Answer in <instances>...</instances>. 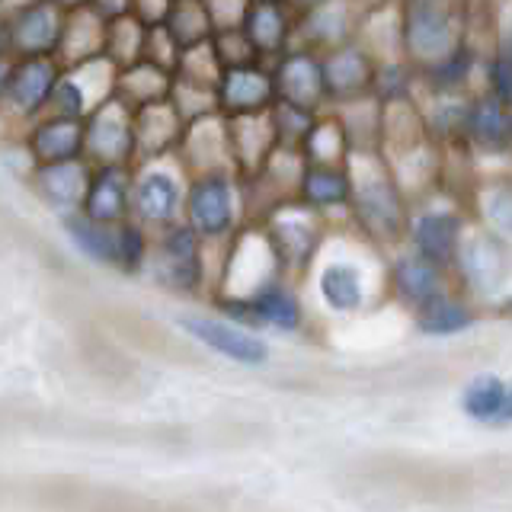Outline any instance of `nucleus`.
I'll return each mask as SVG.
<instances>
[{
	"label": "nucleus",
	"mask_w": 512,
	"mask_h": 512,
	"mask_svg": "<svg viewBox=\"0 0 512 512\" xmlns=\"http://www.w3.org/2000/svg\"><path fill=\"white\" fill-rule=\"evenodd\" d=\"M349 170V221L356 231L378 247H391L407 237L410 208L407 192L397 183L394 170L381 151H352L346 160Z\"/></svg>",
	"instance_id": "obj_1"
},
{
	"label": "nucleus",
	"mask_w": 512,
	"mask_h": 512,
	"mask_svg": "<svg viewBox=\"0 0 512 512\" xmlns=\"http://www.w3.org/2000/svg\"><path fill=\"white\" fill-rule=\"evenodd\" d=\"M208 253L212 247L186 221L164 224L151 237V260L144 279H151L167 295L205 301L215 288V266Z\"/></svg>",
	"instance_id": "obj_2"
},
{
	"label": "nucleus",
	"mask_w": 512,
	"mask_h": 512,
	"mask_svg": "<svg viewBox=\"0 0 512 512\" xmlns=\"http://www.w3.org/2000/svg\"><path fill=\"white\" fill-rule=\"evenodd\" d=\"M208 247H224L247 224L244 176L237 170L189 173L183 218Z\"/></svg>",
	"instance_id": "obj_3"
},
{
	"label": "nucleus",
	"mask_w": 512,
	"mask_h": 512,
	"mask_svg": "<svg viewBox=\"0 0 512 512\" xmlns=\"http://www.w3.org/2000/svg\"><path fill=\"white\" fill-rule=\"evenodd\" d=\"M400 55L413 68L452 55L468 36V0H400Z\"/></svg>",
	"instance_id": "obj_4"
},
{
	"label": "nucleus",
	"mask_w": 512,
	"mask_h": 512,
	"mask_svg": "<svg viewBox=\"0 0 512 512\" xmlns=\"http://www.w3.org/2000/svg\"><path fill=\"white\" fill-rule=\"evenodd\" d=\"M256 224L263 228L282 276L292 282L308 276V269L320 256V247H324L327 218L311 212V208H304L298 199H292V202L276 205Z\"/></svg>",
	"instance_id": "obj_5"
},
{
	"label": "nucleus",
	"mask_w": 512,
	"mask_h": 512,
	"mask_svg": "<svg viewBox=\"0 0 512 512\" xmlns=\"http://www.w3.org/2000/svg\"><path fill=\"white\" fill-rule=\"evenodd\" d=\"M61 77V61L55 55L10 58V74L0 93V125L10 135H20L52 106V93Z\"/></svg>",
	"instance_id": "obj_6"
},
{
	"label": "nucleus",
	"mask_w": 512,
	"mask_h": 512,
	"mask_svg": "<svg viewBox=\"0 0 512 512\" xmlns=\"http://www.w3.org/2000/svg\"><path fill=\"white\" fill-rule=\"evenodd\" d=\"M189 173L176 157L135 160L132 164V218L144 228H164L183 218Z\"/></svg>",
	"instance_id": "obj_7"
},
{
	"label": "nucleus",
	"mask_w": 512,
	"mask_h": 512,
	"mask_svg": "<svg viewBox=\"0 0 512 512\" xmlns=\"http://www.w3.org/2000/svg\"><path fill=\"white\" fill-rule=\"evenodd\" d=\"M180 330L196 340L202 349H208L212 356L240 365V368H263L272 359V349L263 340L260 330L237 327L231 320H224L221 314H205V311H186L176 317Z\"/></svg>",
	"instance_id": "obj_8"
},
{
	"label": "nucleus",
	"mask_w": 512,
	"mask_h": 512,
	"mask_svg": "<svg viewBox=\"0 0 512 512\" xmlns=\"http://www.w3.org/2000/svg\"><path fill=\"white\" fill-rule=\"evenodd\" d=\"M64 10L48 0H10V7L0 13L4 20V42L10 58H36L55 55L64 29Z\"/></svg>",
	"instance_id": "obj_9"
},
{
	"label": "nucleus",
	"mask_w": 512,
	"mask_h": 512,
	"mask_svg": "<svg viewBox=\"0 0 512 512\" xmlns=\"http://www.w3.org/2000/svg\"><path fill=\"white\" fill-rule=\"evenodd\" d=\"M84 157L90 164H135V109L106 96L84 116Z\"/></svg>",
	"instance_id": "obj_10"
},
{
	"label": "nucleus",
	"mask_w": 512,
	"mask_h": 512,
	"mask_svg": "<svg viewBox=\"0 0 512 512\" xmlns=\"http://www.w3.org/2000/svg\"><path fill=\"white\" fill-rule=\"evenodd\" d=\"M269 68H272L276 100L311 112H324L330 106L324 87V64H320V52H314V48L298 42L288 45L279 58L269 61Z\"/></svg>",
	"instance_id": "obj_11"
},
{
	"label": "nucleus",
	"mask_w": 512,
	"mask_h": 512,
	"mask_svg": "<svg viewBox=\"0 0 512 512\" xmlns=\"http://www.w3.org/2000/svg\"><path fill=\"white\" fill-rule=\"evenodd\" d=\"M452 266L458 269L461 282L484 298L503 292L512 279V256L503 244V237H496L490 231L461 234Z\"/></svg>",
	"instance_id": "obj_12"
},
{
	"label": "nucleus",
	"mask_w": 512,
	"mask_h": 512,
	"mask_svg": "<svg viewBox=\"0 0 512 512\" xmlns=\"http://www.w3.org/2000/svg\"><path fill=\"white\" fill-rule=\"evenodd\" d=\"M276 103V87H272L269 61H247L234 68H221L215 84V106L221 116H253L266 112Z\"/></svg>",
	"instance_id": "obj_13"
},
{
	"label": "nucleus",
	"mask_w": 512,
	"mask_h": 512,
	"mask_svg": "<svg viewBox=\"0 0 512 512\" xmlns=\"http://www.w3.org/2000/svg\"><path fill=\"white\" fill-rule=\"evenodd\" d=\"M320 64H324V87H327L330 106L359 100V96L372 93L378 58L368 52L359 39L336 45L330 52H320Z\"/></svg>",
	"instance_id": "obj_14"
},
{
	"label": "nucleus",
	"mask_w": 512,
	"mask_h": 512,
	"mask_svg": "<svg viewBox=\"0 0 512 512\" xmlns=\"http://www.w3.org/2000/svg\"><path fill=\"white\" fill-rule=\"evenodd\" d=\"M359 23L362 10L356 7V0H320L298 13L295 42L314 48V52H330V48L356 39Z\"/></svg>",
	"instance_id": "obj_15"
},
{
	"label": "nucleus",
	"mask_w": 512,
	"mask_h": 512,
	"mask_svg": "<svg viewBox=\"0 0 512 512\" xmlns=\"http://www.w3.org/2000/svg\"><path fill=\"white\" fill-rule=\"evenodd\" d=\"M183 164L186 173H205V170H234L231 160V141H228V119L221 112H208L186 122L180 148L173 154Z\"/></svg>",
	"instance_id": "obj_16"
},
{
	"label": "nucleus",
	"mask_w": 512,
	"mask_h": 512,
	"mask_svg": "<svg viewBox=\"0 0 512 512\" xmlns=\"http://www.w3.org/2000/svg\"><path fill=\"white\" fill-rule=\"evenodd\" d=\"M80 212L103 224L132 218V164H90Z\"/></svg>",
	"instance_id": "obj_17"
},
{
	"label": "nucleus",
	"mask_w": 512,
	"mask_h": 512,
	"mask_svg": "<svg viewBox=\"0 0 512 512\" xmlns=\"http://www.w3.org/2000/svg\"><path fill=\"white\" fill-rule=\"evenodd\" d=\"M32 164H58V160L84 157V119L61 116V112H42L20 132Z\"/></svg>",
	"instance_id": "obj_18"
},
{
	"label": "nucleus",
	"mask_w": 512,
	"mask_h": 512,
	"mask_svg": "<svg viewBox=\"0 0 512 512\" xmlns=\"http://www.w3.org/2000/svg\"><path fill=\"white\" fill-rule=\"evenodd\" d=\"M87 173H90V160L77 157V160H58V164H36L29 170L26 183L48 212L55 215H68L80 208L84 199V186H87Z\"/></svg>",
	"instance_id": "obj_19"
},
{
	"label": "nucleus",
	"mask_w": 512,
	"mask_h": 512,
	"mask_svg": "<svg viewBox=\"0 0 512 512\" xmlns=\"http://www.w3.org/2000/svg\"><path fill=\"white\" fill-rule=\"evenodd\" d=\"M295 20L298 13L285 0H250L240 29H244V36L250 39L260 61H272L288 45H295Z\"/></svg>",
	"instance_id": "obj_20"
},
{
	"label": "nucleus",
	"mask_w": 512,
	"mask_h": 512,
	"mask_svg": "<svg viewBox=\"0 0 512 512\" xmlns=\"http://www.w3.org/2000/svg\"><path fill=\"white\" fill-rule=\"evenodd\" d=\"M461 234L464 221L458 212H448V208H429V212L413 215L407 224V240L413 253H420L423 260L436 263L439 269H448L455 263Z\"/></svg>",
	"instance_id": "obj_21"
},
{
	"label": "nucleus",
	"mask_w": 512,
	"mask_h": 512,
	"mask_svg": "<svg viewBox=\"0 0 512 512\" xmlns=\"http://www.w3.org/2000/svg\"><path fill=\"white\" fill-rule=\"evenodd\" d=\"M461 141L480 151L506 154L512 148V106L500 96H477L461 109Z\"/></svg>",
	"instance_id": "obj_22"
},
{
	"label": "nucleus",
	"mask_w": 512,
	"mask_h": 512,
	"mask_svg": "<svg viewBox=\"0 0 512 512\" xmlns=\"http://www.w3.org/2000/svg\"><path fill=\"white\" fill-rule=\"evenodd\" d=\"M186 119L176 112L167 100L135 109V160H154V157H173L180 148Z\"/></svg>",
	"instance_id": "obj_23"
},
{
	"label": "nucleus",
	"mask_w": 512,
	"mask_h": 512,
	"mask_svg": "<svg viewBox=\"0 0 512 512\" xmlns=\"http://www.w3.org/2000/svg\"><path fill=\"white\" fill-rule=\"evenodd\" d=\"M250 308L256 314L260 330H276V333H301L304 330V301L295 292L292 279L276 276L253 288L247 295Z\"/></svg>",
	"instance_id": "obj_24"
},
{
	"label": "nucleus",
	"mask_w": 512,
	"mask_h": 512,
	"mask_svg": "<svg viewBox=\"0 0 512 512\" xmlns=\"http://www.w3.org/2000/svg\"><path fill=\"white\" fill-rule=\"evenodd\" d=\"M228 119V116H224ZM228 141H231V160H234V170L240 176H250L256 173L266 157L276 148V132H272V119H269V109L266 112H253V116H234L228 119Z\"/></svg>",
	"instance_id": "obj_25"
},
{
	"label": "nucleus",
	"mask_w": 512,
	"mask_h": 512,
	"mask_svg": "<svg viewBox=\"0 0 512 512\" xmlns=\"http://www.w3.org/2000/svg\"><path fill=\"white\" fill-rule=\"evenodd\" d=\"M295 199L324 218L330 212H346V205H349L346 164H304Z\"/></svg>",
	"instance_id": "obj_26"
},
{
	"label": "nucleus",
	"mask_w": 512,
	"mask_h": 512,
	"mask_svg": "<svg viewBox=\"0 0 512 512\" xmlns=\"http://www.w3.org/2000/svg\"><path fill=\"white\" fill-rule=\"evenodd\" d=\"M317 298L327 311L349 317L365 308V276L356 263L330 260L317 269Z\"/></svg>",
	"instance_id": "obj_27"
},
{
	"label": "nucleus",
	"mask_w": 512,
	"mask_h": 512,
	"mask_svg": "<svg viewBox=\"0 0 512 512\" xmlns=\"http://www.w3.org/2000/svg\"><path fill=\"white\" fill-rule=\"evenodd\" d=\"M103 39H106V20L93 7H80L64 16L55 58L61 61V68H74V64L103 58Z\"/></svg>",
	"instance_id": "obj_28"
},
{
	"label": "nucleus",
	"mask_w": 512,
	"mask_h": 512,
	"mask_svg": "<svg viewBox=\"0 0 512 512\" xmlns=\"http://www.w3.org/2000/svg\"><path fill=\"white\" fill-rule=\"evenodd\" d=\"M388 282H391V292L400 304H407V308H420L429 298L442 295V269L436 263L423 260L420 253H404L397 256L391 263V272H388Z\"/></svg>",
	"instance_id": "obj_29"
},
{
	"label": "nucleus",
	"mask_w": 512,
	"mask_h": 512,
	"mask_svg": "<svg viewBox=\"0 0 512 512\" xmlns=\"http://www.w3.org/2000/svg\"><path fill=\"white\" fill-rule=\"evenodd\" d=\"M61 231L68 237V244L84 256L87 263L103 266V269H116V224H103L93 221L90 215L77 212L58 215Z\"/></svg>",
	"instance_id": "obj_30"
},
{
	"label": "nucleus",
	"mask_w": 512,
	"mask_h": 512,
	"mask_svg": "<svg viewBox=\"0 0 512 512\" xmlns=\"http://www.w3.org/2000/svg\"><path fill=\"white\" fill-rule=\"evenodd\" d=\"M170 87H173V71H167V68H160V64L141 58L135 64H128V68L116 71L112 96H119V100L128 109H141V106L167 100Z\"/></svg>",
	"instance_id": "obj_31"
},
{
	"label": "nucleus",
	"mask_w": 512,
	"mask_h": 512,
	"mask_svg": "<svg viewBox=\"0 0 512 512\" xmlns=\"http://www.w3.org/2000/svg\"><path fill=\"white\" fill-rule=\"evenodd\" d=\"M301 157L308 164H346L349 160V138L343 132L340 119H336L333 109L317 112V119L311 125V132L301 141Z\"/></svg>",
	"instance_id": "obj_32"
},
{
	"label": "nucleus",
	"mask_w": 512,
	"mask_h": 512,
	"mask_svg": "<svg viewBox=\"0 0 512 512\" xmlns=\"http://www.w3.org/2000/svg\"><path fill=\"white\" fill-rule=\"evenodd\" d=\"M474 320L477 317L468 304L452 298V295H445V292L416 308V330L426 333V336H452V333L468 330Z\"/></svg>",
	"instance_id": "obj_33"
},
{
	"label": "nucleus",
	"mask_w": 512,
	"mask_h": 512,
	"mask_svg": "<svg viewBox=\"0 0 512 512\" xmlns=\"http://www.w3.org/2000/svg\"><path fill=\"white\" fill-rule=\"evenodd\" d=\"M144 36H148V26H144L138 16L122 13L106 20V39H103V58L116 68H128L144 58Z\"/></svg>",
	"instance_id": "obj_34"
},
{
	"label": "nucleus",
	"mask_w": 512,
	"mask_h": 512,
	"mask_svg": "<svg viewBox=\"0 0 512 512\" xmlns=\"http://www.w3.org/2000/svg\"><path fill=\"white\" fill-rule=\"evenodd\" d=\"M151 237L154 231L144 228L141 221L125 218L116 224V269L125 279H141L148 272V260H151Z\"/></svg>",
	"instance_id": "obj_35"
},
{
	"label": "nucleus",
	"mask_w": 512,
	"mask_h": 512,
	"mask_svg": "<svg viewBox=\"0 0 512 512\" xmlns=\"http://www.w3.org/2000/svg\"><path fill=\"white\" fill-rule=\"evenodd\" d=\"M164 29L180 42V48H189V45L212 39L215 23L205 10V0H173L167 20H164Z\"/></svg>",
	"instance_id": "obj_36"
},
{
	"label": "nucleus",
	"mask_w": 512,
	"mask_h": 512,
	"mask_svg": "<svg viewBox=\"0 0 512 512\" xmlns=\"http://www.w3.org/2000/svg\"><path fill=\"white\" fill-rule=\"evenodd\" d=\"M474 205L484 218L487 231L496 237H512V183L509 180H487L477 183Z\"/></svg>",
	"instance_id": "obj_37"
},
{
	"label": "nucleus",
	"mask_w": 512,
	"mask_h": 512,
	"mask_svg": "<svg viewBox=\"0 0 512 512\" xmlns=\"http://www.w3.org/2000/svg\"><path fill=\"white\" fill-rule=\"evenodd\" d=\"M506 381L496 375H477L468 381V388L461 394V410L474 423H496V413L503 407Z\"/></svg>",
	"instance_id": "obj_38"
},
{
	"label": "nucleus",
	"mask_w": 512,
	"mask_h": 512,
	"mask_svg": "<svg viewBox=\"0 0 512 512\" xmlns=\"http://www.w3.org/2000/svg\"><path fill=\"white\" fill-rule=\"evenodd\" d=\"M269 119H272V132H276L279 144H285V148H301V141H304V135L311 132L317 112L276 100L269 106Z\"/></svg>",
	"instance_id": "obj_39"
},
{
	"label": "nucleus",
	"mask_w": 512,
	"mask_h": 512,
	"mask_svg": "<svg viewBox=\"0 0 512 512\" xmlns=\"http://www.w3.org/2000/svg\"><path fill=\"white\" fill-rule=\"evenodd\" d=\"M176 77H186V80H196V84L205 87H215L218 84V74H221V61L215 55L212 42H199V45H189L180 52V61L173 68Z\"/></svg>",
	"instance_id": "obj_40"
},
{
	"label": "nucleus",
	"mask_w": 512,
	"mask_h": 512,
	"mask_svg": "<svg viewBox=\"0 0 512 512\" xmlns=\"http://www.w3.org/2000/svg\"><path fill=\"white\" fill-rule=\"evenodd\" d=\"M170 103L176 106V112H180L186 122L208 116V112H218L215 87H205V84H196V80H186L176 74H173V87H170Z\"/></svg>",
	"instance_id": "obj_41"
},
{
	"label": "nucleus",
	"mask_w": 512,
	"mask_h": 512,
	"mask_svg": "<svg viewBox=\"0 0 512 512\" xmlns=\"http://www.w3.org/2000/svg\"><path fill=\"white\" fill-rule=\"evenodd\" d=\"M212 48L221 61V68H234V64H247V61H260V55L253 52L250 39L244 36V29L240 26H224V29H215L212 32Z\"/></svg>",
	"instance_id": "obj_42"
},
{
	"label": "nucleus",
	"mask_w": 512,
	"mask_h": 512,
	"mask_svg": "<svg viewBox=\"0 0 512 512\" xmlns=\"http://www.w3.org/2000/svg\"><path fill=\"white\" fill-rule=\"evenodd\" d=\"M180 52H183L180 42H176L164 29V23L148 26V36H144V61H154V64H160V68L173 71L176 61H180Z\"/></svg>",
	"instance_id": "obj_43"
},
{
	"label": "nucleus",
	"mask_w": 512,
	"mask_h": 512,
	"mask_svg": "<svg viewBox=\"0 0 512 512\" xmlns=\"http://www.w3.org/2000/svg\"><path fill=\"white\" fill-rule=\"evenodd\" d=\"M490 87L493 96H500L503 103L512 106V58L503 52H493L490 58Z\"/></svg>",
	"instance_id": "obj_44"
},
{
	"label": "nucleus",
	"mask_w": 512,
	"mask_h": 512,
	"mask_svg": "<svg viewBox=\"0 0 512 512\" xmlns=\"http://www.w3.org/2000/svg\"><path fill=\"white\" fill-rule=\"evenodd\" d=\"M247 4L250 0H205V10L212 16L215 29H224V26H240Z\"/></svg>",
	"instance_id": "obj_45"
},
{
	"label": "nucleus",
	"mask_w": 512,
	"mask_h": 512,
	"mask_svg": "<svg viewBox=\"0 0 512 512\" xmlns=\"http://www.w3.org/2000/svg\"><path fill=\"white\" fill-rule=\"evenodd\" d=\"M170 4H173V0H132L128 13L138 16L144 26H160V23L167 20Z\"/></svg>",
	"instance_id": "obj_46"
},
{
	"label": "nucleus",
	"mask_w": 512,
	"mask_h": 512,
	"mask_svg": "<svg viewBox=\"0 0 512 512\" xmlns=\"http://www.w3.org/2000/svg\"><path fill=\"white\" fill-rule=\"evenodd\" d=\"M90 7L103 16V20H112V16H122L132 7V0H90Z\"/></svg>",
	"instance_id": "obj_47"
},
{
	"label": "nucleus",
	"mask_w": 512,
	"mask_h": 512,
	"mask_svg": "<svg viewBox=\"0 0 512 512\" xmlns=\"http://www.w3.org/2000/svg\"><path fill=\"white\" fill-rule=\"evenodd\" d=\"M493 426H512V384H506L503 407H500V413H496V423Z\"/></svg>",
	"instance_id": "obj_48"
},
{
	"label": "nucleus",
	"mask_w": 512,
	"mask_h": 512,
	"mask_svg": "<svg viewBox=\"0 0 512 512\" xmlns=\"http://www.w3.org/2000/svg\"><path fill=\"white\" fill-rule=\"evenodd\" d=\"M48 4H55V7L64 10V13H74V10H80V7H90V0H48Z\"/></svg>",
	"instance_id": "obj_49"
},
{
	"label": "nucleus",
	"mask_w": 512,
	"mask_h": 512,
	"mask_svg": "<svg viewBox=\"0 0 512 512\" xmlns=\"http://www.w3.org/2000/svg\"><path fill=\"white\" fill-rule=\"evenodd\" d=\"M7 74H10V55H0V93H4Z\"/></svg>",
	"instance_id": "obj_50"
},
{
	"label": "nucleus",
	"mask_w": 512,
	"mask_h": 512,
	"mask_svg": "<svg viewBox=\"0 0 512 512\" xmlns=\"http://www.w3.org/2000/svg\"><path fill=\"white\" fill-rule=\"evenodd\" d=\"M288 7H292L295 13H301V10H308V7H314V4H320V0H285Z\"/></svg>",
	"instance_id": "obj_51"
},
{
	"label": "nucleus",
	"mask_w": 512,
	"mask_h": 512,
	"mask_svg": "<svg viewBox=\"0 0 512 512\" xmlns=\"http://www.w3.org/2000/svg\"><path fill=\"white\" fill-rule=\"evenodd\" d=\"M0 55H7V42H4V20H0Z\"/></svg>",
	"instance_id": "obj_52"
},
{
	"label": "nucleus",
	"mask_w": 512,
	"mask_h": 512,
	"mask_svg": "<svg viewBox=\"0 0 512 512\" xmlns=\"http://www.w3.org/2000/svg\"><path fill=\"white\" fill-rule=\"evenodd\" d=\"M7 7H10V0H0V13H4Z\"/></svg>",
	"instance_id": "obj_53"
},
{
	"label": "nucleus",
	"mask_w": 512,
	"mask_h": 512,
	"mask_svg": "<svg viewBox=\"0 0 512 512\" xmlns=\"http://www.w3.org/2000/svg\"><path fill=\"white\" fill-rule=\"evenodd\" d=\"M509 308H512V304H509Z\"/></svg>",
	"instance_id": "obj_54"
}]
</instances>
